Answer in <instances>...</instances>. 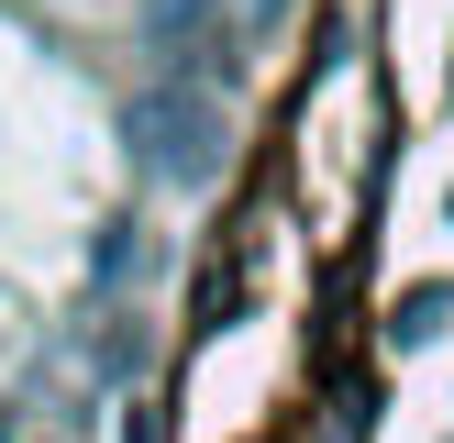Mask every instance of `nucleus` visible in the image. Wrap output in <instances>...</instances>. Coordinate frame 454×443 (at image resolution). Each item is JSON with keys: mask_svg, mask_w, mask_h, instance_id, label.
<instances>
[{"mask_svg": "<svg viewBox=\"0 0 454 443\" xmlns=\"http://www.w3.org/2000/svg\"><path fill=\"white\" fill-rule=\"evenodd\" d=\"M122 144L155 189H211L233 167V100L211 78H145L122 100Z\"/></svg>", "mask_w": 454, "mask_h": 443, "instance_id": "obj_1", "label": "nucleus"}, {"mask_svg": "<svg viewBox=\"0 0 454 443\" xmlns=\"http://www.w3.org/2000/svg\"><path fill=\"white\" fill-rule=\"evenodd\" d=\"M133 44L155 78H211V66H233L244 12L233 0H133Z\"/></svg>", "mask_w": 454, "mask_h": 443, "instance_id": "obj_2", "label": "nucleus"}, {"mask_svg": "<svg viewBox=\"0 0 454 443\" xmlns=\"http://www.w3.org/2000/svg\"><path fill=\"white\" fill-rule=\"evenodd\" d=\"M89 277H100V288H145V277H155V233H145V222H100Z\"/></svg>", "mask_w": 454, "mask_h": 443, "instance_id": "obj_3", "label": "nucleus"}, {"mask_svg": "<svg viewBox=\"0 0 454 443\" xmlns=\"http://www.w3.org/2000/svg\"><path fill=\"white\" fill-rule=\"evenodd\" d=\"M443 322H454V288H443V277H411V288L388 299V344H433Z\"/></svg>", "mask_w": 454, "mask_h": 443, "instance_id": "obj_4", "label": "nucleus"}, {"mask_svg": "<svg viewBox=\"0 0 454 443\" xmlns=\"http://www.w3.org/2000/svg\"><path fill=\"white\" fill-rule=\"evenodd\" d=\"M122 443H167V410H155V399H133V410H122Z\"/></svg>", "mask_w": 454, "mask_h": 443, "instance_id": "obj_5", "label": "nucleus"}, {"mask_svg": "<svg viewBox=\"0 0 454 443\" xmlns=\"http://www.w3.org/2000/svg\"><path fill=\"white\" fill-rule=\"evenodd\" d=\"M0 443H12V410H0Z\"/></svg>", "mask_w": 454, "mask_h": 443, "instance_id": "obj_6", "label": "nucleus"}]
</instances>
